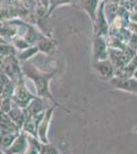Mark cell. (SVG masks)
<instances>
[{
  "mask_svg": "<svg viewBox=\"0 0 137 154\" xmlns=\"http://www.w3.org/2000/svg\"><path fill=\"white\" fill-rule=\"evenodd\" d=\"M22 70H23L24 75H26L28 78H30L33 81L35 88H36L37 96L40 97L42 99H48V100L51 101L56 107H59V108L64 109L66 112H70L69 110H67V109L61 106V104L57 103V101L54 99V97L52 96L50 88H49L50 81H51V79L53 78L56 71L43 72V71L39 70L38 68H36V67L30 63L23 64V65H22Z\"/></svg>",
  "mask_w": 137,
  "mask_h": 154,
  "instance_id": "cell-1",
  "label": "cell"
},
{
  "mask_svg": "<svg viewBox=\"0 0 137 154\" xmlns=\"http://www.w3.org/2000/svg\"><path fill=\"white\" fill-rule=\"evenodd\" d=\"M35 98H36V96L33 95V94L27 88L23 78L17 81L13 96H12V101H13L16 105H19L21 108L26 109L27 107L29 106V104L31 103Z\"/></svg>",
  "mask_w": 137,
  "mask_h": 154,
  "instance_id": "cell-2",
  "label": "cell"
},
{
  "mask_svg": "<svg viewBox=\"0 0 137 154\" xmlns=\"http://www.w3.org/2000/svg\"><path fill=\"white\" fill-rule=\"evenodd\" d=\"M109 81L115 88L137 95V79H135L134 77L114 76Z\"/></svg>",
  "mask_w": 137,
  "mask_h": 154,
  "instance_id": "cell-3",
  "label": "cell"
},
{
  "mask_svg": "<svg viewBox=\"0 0 137 154\" xmlns=\"http://www.w3.org/2000/svg\"><path fill=\"white\" fill-rule=\"evenodd\" d=\"M56 106H51L46 109L45 116L43 120L41 121L40 125L38 126V139L42 144H49L48 141V128L50 125V121L53 115V112L55 110Z\"/></svg>",
  "mask_w": 137,
  "mask_h": 154,
  "instance_id": "cell-4",
  "label": "cell"
},
{
  "mask_svg": "<svg viewBox=\"0 0 137 154\" xmlns=\"http://www.w3.org/2000/svg\"><path fill=\"white\" fill-rule=\"evenodd\" d=\"M29 148L28 135L25 131H21L14 143L8 149L1 151V154H25Z\"/></svg>",
  "mask_w": 137,
  "mask_h": 154,
  "instance_id": "cell-5",
  "label": "cell"
},
{
  "mask_svg": "<svg viewBox=\"0 0 137 154\" xmlns=\"http://www.w3.org/2000/svg\"><path fill=\"white\" fill-rule=\"evenodd\" d=\"M93 56L97 61L109 59V46L104 36L96 35L93 41Z\"/></svg>",
  "mask_w": 137,
  "mask_h": 154,
  "instance_id": "cell-6",
  "label": "cell"
},
{
  "mask_svg": "<svg viewBox=\"0 0 137 154\" xmlns=\"http://www.w3.org/2000/svg\"><path fill=\"white\" fill-rule=\"evenodd\" d=\"M94 32L96 35L104 36L109 33V21L104 14V5L103 2H101V6H99L97 11L96 20L94 22Z\"/></svg>",
  "mask_w": 137,
  "mask_h": 154,
  "instance_id": "cell-7",
  "label": "cell"
},
{
  "mask_svg": "<svg viewBox=\"0 0 137 154\" xmlns=\"http://www.w3.org/2000/svg\"><path fill=\"white\" fill-rule=\"evenodd\" d=\"M94 68L99 74V76L103 79H109L111 80L115 76V66L111 62V60L106 59L103 60V61H97L94 64Z\"/></svg>",
  "mask_w": 137,
  "mask_h": 154,
  "instance_id": "cell-8",
  "label": "cell"
},
{
  "mask_svg": "<svg viewBox=\"0 0 137 154\" xmlns=\"http://www.w3.org/2000/svg\"><path fill=\"white\" fill-rule=\"evenodd\" d=\"M7 114H8L9 117L11 118V120L19 126V130L21 131L23 130V126L25 125V121H26V118H27L26 109L21 108V107L19 105H16V104L13 102L12 108L10 109V111H9Z\"/></svg>",
  "mask_w": 137,
  "mask_h": 154,
  "instance_id": "cell-9",
  "label": "cell"
},
{
  "mask_svg": "<svg viewBox=\"0 0 137 154\" xmlns=\"http://www.w3.org/2000/svg\"><path fill=\"white\" fill-rule=\"evenodd\" d=\"M99 3H101L100 0H81L80 6L82 7L83 11H85L89 14L91 21L95 22L97 11L99 8Z\"/></svg>",
  "mask_w": 137,
  "mask_h": 154,
  "instance_id": "cell-10",
  "label": "cell"
},
{
  "mask_svg": "<svg viewBox=\"0 0 137 154\" xmlns=\"http://www.w3.org/2000/svg\"><path fill=\"white\" fill-rule=\"evenodd\" d=\"M21 131H22L11 120L8 114L5 112H1V135L11 133H21Z\"/></svg>",
  "mask_w": 137,
  "mask_h": 154,
  "instance_id": "cell-11",
  "label": "cell"
},
{
  "mask_svg": "<svg viewBox=\"0 0 137 154\" xmlns=\"http://www.w3.org/2000/svg\"><path fill=\"white\" fill-rule=\"evenodd\" d=\"M43 107H44L43 99L37 96L36 98H35L34 100L29 104V106L26 108V110H27V113H28L31 117H33V116L37 115V114L45 111Z\"/></svg>",
  "mask_w": 137,
  "mask_h": 154,
  "instance_id": "cell-12",
  "label": "cell"
},
{
  "mask_svg": "<svg viewBox=\"0 0 137 154\" xmlns=\"http://www.w3.org/2000/svg\"><path fill=\"white\" fill-rule=\"evenodd\" d=\"M36 45L38 46L39 51L47 54H53L54 51H55V43H54V41L49 38H46L44 36L41 37L40 40L37 42Z\"/></svg>",
  "mask_w": 137,
  "mask_h": 154,
  "instance_id": "cell-13",
  "label": "cell"
},
{
  "mask_svg": "<svg viewBox=\"0 0 137 154\" xmlns=\"http://www.w3.org/2000/svg\"><path fill=\"white\" fill-rule=\"evenodd\" d=\"M19 134L21 133H11L1 135V151H4L10 147L14 143V141L16 140L17 137L19 136Z\"/></svg>",
  "mask_w": 137,
  "mask_h": 154,
  "instance_id": "cell-14",
  "label": "cell"
},
{
  "mask_svg": "<svg viewBox=\"0 0 137 154\" xmlns=\"http://www.w3.org/2000/svg\"><path fill=\"white\" fill-rule=\"evenodd\" d=\"M38 51H40L38 48V46L31 45L30 48L24 49V51H21V53H19V56H17V59H19L21 62H26V61H28L30 58H32L34 54H36Z\"/></svg>",
  "mask_w": 137,
  "mask_h": 154,
  "instance_id": "cell-15",
  "label": "cell"
},
{
  "mask_svg": "<svg viewBox=\"0 0 137 154\" xmlns=\"http://www.w3.org/2000/svg\"><path fill=\"white\" fill-rule=\"evenodd\" d=\"M16 48L9 45V44H5L3 42H1V58H6V57H10V56H14L16 54Z\"/></svg>",
  "mask_w": 137,
  "mask_h": 154,
  "instance_id": "cell-16",
  "label": "cell"
},
{
  "mask_svg": "<svg viewBox=\"0 0 137 154\" xmlns=\"http://www.w3.org/2000/svg\"><path fill=\"white\" fill-rule=\"evenodd\" d=\"M13 46L16 48V49L19 51H24V49L28 48L31 46V44L29 43L26 39H23V38H16L13 39Z\"/></svg>",
  "mask_w": 137,
  "mask_h": 154,
  "instance_id": "cell-17",
  "label": "cell"
},
{
  "mask_svg": "<svg viewBox=\"0 0 137 154\" xmlns=\"http://www.w3.org/2000/svg\"><path fill=\"white\" fill-rule=\"evenodd\" d=\"M73 0H49V8H48V14H51L54 9L56 8L58 5H63V4H68L71 3Z\"/></svg>",
  "mask_w": 137,
  "mask_h": 154,
  "instance_id": "cell-18",
  "label": "cell"
},
{
  "mask_svg": "<svg viewBox=\"0 0 137 154\" xmlns=\"http://www.w3.org/2000/svg\"><path fill=\"white\" fill-rule=\"evenodd\" d=\"M42 154H59L54 147L49 144H43L42 145Z\"/></svg>",
  "mask_w": 137,
  "mask_h": 154,
  "instance_id": "cell-19",
  "label": "cell"
},
{
  "mask_svg": "<svg viewBox=\"0 0 137 154\" xmlns=\"http://www.w3.org/2000/svg\"><path fill=\"white\" fill-rule=\"evenodd\" d=\"M133 77L135 79H137V69H136V71H135V73H134V75H133Z\"/></svg>",
  "mask_w": 137,
  "mask_h": 154,
  "instance_id": "cell-20",
  "label": "cell"
},
{
  "mask_svg": "<svg viewBox=\"0 0 137 154\" xmlns=\"http://www.w3.org/2000/svg\"><path fill=\"white\" fill-rule=\"evenodd\" d=\"M21 1H23V2H31L32 0H21Z\"/></svg>",
  "mask_w": 137,
  "mask_h": 154,
  "instance_id": "cell-21",
  "label": "cell"
},
{
  "mask_svg": "<svg viewBox=\"0 0 137 154\" xmlns=\"http://www.w3.org/2000/svg\"><path fill=\"white\" fill-rule=\"evenodd\" d=\"M100 1H101V2H103V1H104V0H100Z\"/></svg>",
  "mask_w": 137,
  "mask_h": 154,
  "instance_id": "cell-22",
  "label": "cell"
},
{
  "mask_svg": "<svg viewBox=\"0 0 137 154\" xmlns=\"http://www.w3.org/2000/svg\"><path fill=\"white\" fill-rule=\"evenodd\" d=\"M136 56H137V48H136Z\"/></svg>",
  "mask_w": 137,
  "mask_h": 154,
  "instance_id": "cell-23",
  "label": "cell"
},
{
  "mask_svg": "<svg viewBox=\"0 0 137 154\" xmlns=\"http://www.w3.org/2000/svg\"><path fill=\"white\" fill-rule=\"evenodd\" d=\"M25 154H27V153H25Z\"/></svg>",
  "mask_w": 137,
  "mask_h": 154,
  "instance_id": "cell-24",
  "label": "cell"
}]
</instances>
